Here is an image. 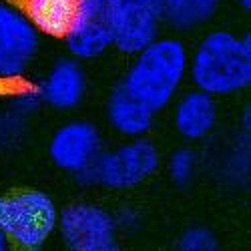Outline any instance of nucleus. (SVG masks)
Segmentation results:
<instances>
[{
    "mask_svg": "<svg viewBox=\"0 0 251 251\" xmlns=\"http://www.w3.org/2000/svg\"><path fill=\"white\" fill-rule=\"evenodd\" d=\"M195 89L211 97H231L251 85V38L217 28L207 32L189 54Z\"/></svg>",
    "mask_w": 251,
    "mask_h": 251,
    "instance_id": "obj_1",
    "label": "nucleus"
},
{
    "mask_svg": "<svg viewBox=\"0 0 251 251\" xmlns=\"http://www.w3.org/2000/svg\"><path fill=\"white\" fill-rule=\"evenodd\" d=\"M133 56L121 85L157 115L175 100L187 78L189 50L177 36H157Z\"/></svg>",
    "mask_w": 251,
    "mask_h": 251,
    "instance_id": "obj_2",
    "label": "nucleus"
},
{
    "mask_svg": "<svg viewBox=\"0 0 251 251\" xmlns=\"http://www.w3.org/2000/svg\"><path fill=\"white\" fill-rule=\"evenodd\" d=\"M58 205L43 189H23L0 195V229L10 243L23 249H40L58 225Z\"/></svg>",
    "mask_w": 251,
    "mask_h": 251,
    "instance_id": "obj_3",
    "label": "nucleus"
},
{
    "mask_svg": "<svg viewBox=\"0 0 251 251\" xmlns=\"http://www.w3.org/2000/svg\"><path fill=\"white\" fill-rule=\"evenodd\" d=\"M161 167L159 147L147 137H133L102 151L95 163V185L111 191H129L151 179Z\"/></svg>",
    "mask_w": 251,
    "mask_h": 251,
    "instance_id": "obj_4",
    "label": "nucleus"
},
{
    "mask_svg": "<svg viewBox=\"0 0 251 251\" xmlns=\"http://www.w3.org/2000/svg\"><path fill=\"white\" fill-rule=\"evenodd\" d=\"M38 50L40 30L20 10L0 0V91L12 95L25 85Z\"/></svg>",
    "mask_w": 251,
    "mask_h": 251,
    "instance_id": "obj_5",
    "label": "nucleus"
},
{
    "mask_svg": "<svg viewBox=\"0 0 251 251\" xmlns=\"http://www.w3.org/2000/svg\"><path fill=\"white\" fill-rule=\"evenodd\" d=\"M56 231L65 247L73 251H117L121 247L115 215L89 201L62 207Z\"/></svg>",
    "mask_w": 251,
    "mask_h": 251,
    "instance_id": "obj_6",
    "label": "nucleus"
},
{
    "mask_svg": "<svg viewBox=\"0 0 251 251\" xmlns=\"http://www.w3.org/2000/svg\"><path fill=\"white\" fill-rule=\"evenodd\" d=\"M102 153V137L95 123L73 119L62 123L49 141V159L56 169L75 175L82 185H95V163Z\"/></svg>",
    "mask_w": 251,
    "mask_h": 251,
    "instance_id": "obj_7",
    "label": "nucleus"
},
{
    "mask_svg": "<svg viewBox=\"0 0 251 251\" xmlns=\"http://www.w3.org/2000/svg\"><path fill=\"white\" fill-rule=\"evenodd\" d=\"M117 0H76L75 18L67 36L62 38L78 60H95L113 49Z\"/></svg>",
    "mask_w": 251,
    "mask_h": 251,
    "instance_id": "obj_8",
    "label": "nucleus"
},
{
    "mask_svg": "<svg viewBox=\"0 0 251 251\" xmlns=\"http://www.w3.org/2000/svg\"><path fill=\"white\" fill-rule=\"evenodd\" d=\"M163 0H117L113 47L123 54H137L159 36Z\"/></svg>",
    "mask_w": 251,
    "mask_h": 251,
    "instance_id": "obj_9",
    "label": "nucleus"
},
{
    "mask_svg": "<svg viewBox=\"0 0 251 251\" xmlns=\"http://www.w3.org/2000/svg\"><path fill=\"white\" fill-rule=\"evenodd\" d=\"M38 87L43 102L50 109L73 111L80 104L87 93V75L78 58L62 56L52 62V67Z\"/></svg>",
    "mask_w": 251,
    "mask_h": 251,
    "instance_id": "obj_10",
    "label": "nucleus"
},
{
    "mask_svg": "<svg viewBox=\"0 0 251 251\" xmlns=\"http://www.w3.org/2000/svg\"><path fill=\"white\" fill-rule=\"evenodd\" d=\"M219 121L217 99L199 89L187 91L179 97L173 109V127L187 143L203 141L213 133Z\"/></svg>",
    "mask_w": 251,
    "mask_h": 251,
    "instance_id": "obj_11",
    "label": "nucleus"
},
{
    "mask_svg": "<svg viewBox=\"0 0 251 251\" xmlns=\"http://www.w3.org/2000/svg\"><path fill=\"white\" fill-rule=\"evenodd\" d=\"M107 121L119 135L133 139V137H145L155 123V113L143 104L139 99H135L131 93L119 85L111 91L107 100Z\"/></svg>",
    "mask_w": 251,
    "mask_h": 251,
    "instance_id": "obj_12",
    "label": "nucleus"
},
{
    "mask_svg": "<svg viewBox=\"0 0 251 251\" xmlns=\"http://www.w3.org/2000/svg\"><path fill=\"white\" fill-rule=\"evenodd\" d=\"M23 12L30 23L50 38H65L75 18L76 0H4Z\"/></svg>",
    "mask_w": 251,
    "mask_h": 251,
    "instance_id": "obj_13",
    "label": "nucleus"
},
{
    "mask_svg": "<svg viewBox=\"0 0 251 251\" xmlns=\"http://www.w3.org/2000/svg\"><path fill=\"white\" fill-rule=\"evenodd\" d=\"M223 0H163V23L173 30L189 32L211 20Z\"/></svg>",
    "mask_w": 251,
    "mask_h": 251,
    "instance_id": "obj_14",
    "label": "nucleus"
},
{
    "mask_svg": "<svg viewBox=\"0 0 251 251\" xmlns=\"http://www.w3.org/2000/svg\"><path fill=\"white\" fill-rule=\"evenodd\" d=\"M167 171H169V177L175 185L179 187L189 185L197 171V153L191 147H187V145L175 149L169 161H167Z\"/></svg>",
    "mask_w": 251,
    "mask_h": 251,
    "instance_id": "obj_15",
    "label": "nucleus"
},
{
    "mask_svg": "<svg viewBox=\"0 0 251 251\" xmlns=\"http://www.w3.org/2000/svg\"><path fill=\"white\" fill-rule=\"evenodd\" d=\"M177 247L181 251H215L219 247V241L211 229L203 225L189 227L179 235Z\"/></svg>",
    "mask_w": 251,
    "mask_h": 251,
    "instance_id": "obj_16",
    "label": "nucleus"
},
{
    "mask_svg": "<svg viewBox=\"0 0 251 251\" xmlns=\"http://www.w3.org/2000/svg\"><path fill=\"white\" fill-rule=\"evenodd\" d=\"M115 221H117V227L119 231L125 229V231H131V229H137L139 223H141V215L135 211V209H123L115 215Z\"/></svg>",
    "mask_w": 251,
    "mask_h": 251,
    "instance_id": "obj_17",
    "label": "nucleus"
},
{
    "mask_svg": "<svg viewBox=\"0 0 251 251\" xmlns=\"http://www.w3.org/2000/svg\"><path fill=\"white\" fill-rule=\"evenodd\" d=\"M6 247H10V239L6 237V233L0 229V251H4Z\"/></svg>",
    "mask_w": 251,
    "mask_h": 251,
    "instance_id": "obj_18",
    "label": "nucleus"
},
{
    "mask_svg": "<svg viewBox=\"0 0 251 251\" xmlns=\"http://www.w3.org/2000/svg\"><path fill=\"white\" fill-rule=\"evenodd\" d=\"M237 2H239L241 10H245V12H249V10H251V0H237Z\"/></svg>",
    "mask_w": 251,
    "mask_h": 251,
    "instance_id": "obj_19",
    "label": "nucleus"
}]
</instances>
